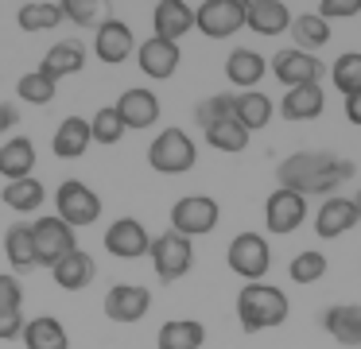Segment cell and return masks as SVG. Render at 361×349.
Segmentation results:
<instances>
[{
  "label": "cell",
  "instance_id": "obj_12",
  "mask_svg": "<svg viewBox=\"0 0 361 349\" xmlns=\"http://www.w3.org/2000/svg\"><path fill=\"white\" fill-rule=\"evenodd\" d=\"M148 248L152 237L144 229V221H136V217H117L105 229V252L117 256V260H140V256H148Z\"/></svg>",
  "mask_w": 361,
  "mask_h": 349
},
{
  "label": "cell",
  "instance_id": "obj_4",
  "mask_svg": "<svg viewBox=\"0 0 361 349\" xmlns=\"http://www.w3.org/2000/svg\"><path fill=\"white\" fill-rule=\"evenodd\" d=\"M226 264L233 276L249 279V283H264L268 268H272V248L260 233H237L226 248Z\"/></svg>",
  "mask_w": 361,
  "mask_h": 349
},
{
  "label": "cell",
  "instance_id": "obj_28",
  "mask_svg": "<svg viewBox=\"0 0 361 349\" xmlns=\"http://www.w3.org/2000/svg\"><path fill=\"white\" fill-rule=\"evenodd\" d=\"M20 338H24L27 349H71V333H66V326L59 322V318H51V314L27 318V326H24Z\"/></svg>",
  "mask_w": 361,
  "mask_h": 349
},
{
  "label": "cell",
  "instance_id": "obj_40",
  "mask_svg": "<svg viewBox=\"0 0 361 349\" xmlns=\"http://www.w3.org/2000/svg\"><path fill=\"white\" fill-rule=\"evenodd\" d=\"M97 12H102L97 0H63V20L82 23V27H90V23L97 20Z\"/></svg>",
  "mask_w": 361,
  "mask_h": 349
},
{
  "label": "cell",
  "instance_id": "obj_18",
  "mask_svg": "<svg viewBox=\"0 0 361 349\" xmlns=\"http://www.w3.org/2000/svg\"><path fill=\"white\" fill-rule=\"evenodd\" d=\"M322 330L345 349H361V307L357 302H334L322 310Z\"/></svg>",
  "mask_w": 361,
  "mask_h": 349
},
{
  "label": "cell",
  "instance_id": "obj_26",
  "mask_svg": "<svg viewBox=\"0 0 361 349\" xmlns=\"http://www.w3.org/2000/svg\"><path fill=\"white\" fill-rule=\"evenodd\" d=\"M32 171H35V144L27 136H12L0 147V175H4V183L32 178Z\"/></svg>",
  "mask_w": 361,
  "mask_h": 349
},
{
  "label": "cell",
  "instance_id": "obj_10",
  "mask_svg": "<svg viewBox=\"0 0 361 349\" xmlns=\"http://www.w3.org/2000/svg\"><path fill=\"white\" fill-rule=\"evenodd\" d=\"M268 70L280 78L283 90H295V85H319V78H322V70H326V66H322L314 54L288 47V51H276V54H272Z\"/></svg>",
  "mask_w": 361,
  "mask_h": 349
},
{
  "label": "cell",
  "instance_id": "obj_20",
  "mask_svg": "<svg viewBox=\"0 0 361 349\" xmlns=\"http://www.w3.org/2000/svg\"><path fill=\"white\" fill-rule=\"evenodd\" d=\"M152 27H156V39L175 43V39H183L195 27V8L183 4V0H159L152 8Z\"/></svg>",
  "mask_w": 361,
  "mask_h": 349
},
{
  "label": "cell",
  "instance_id": "obj_23",
  "mask_svg": "<svg viewBox=\"0 0 361 349\" xmlns=\"http://www.w3.org/2000/svg\"><path fill=\"white\" fill-rule=\"evenodd\" d=\"M90 144H94V136H90L86 116H66V121L59 124L55 140H51V152H55L59 159H82Z\"/></svg>",
  "mask_w": 361,
  "mask_h": 349
},
{
  "label": "cell",
  "instance_id": "obj_5",
  "mask_svg": "<svg viewBox=\"0 0 361 349\" xmlns=\"http://www.w3.org/2000/svg\"><path fill=\"white\" fill-rule=\"evenodd\" d=\"M152 268H156V276L164 279V283H175V279H183L190 268H195V245H190L187 237H179V233H159V237H152Z\"/></svg>",
  "mask_w": 361,
  "mask_h": 349
},
{
  "label": "cell",
  "instance_id": "obj_27",
  "mask_svg": "<svg viewBox=\"0 0 361 349\" xmlns=\"http://www.w3.org/2000/svg\"><path fill=\"white\" fill-rule=\"evenodd\" d=\"M43 74H51L59 82V78H71V74H82L86 70V47L74 43V39H63V43H55L47 54H43Z\"/></svg>",
  "mask_w": 361,
  "mask_h": 349
},
{
  "label": "cell",
  "instance_id": "obj_11",
  "mask_svg": "<svg viewBox=\"0 0 361 349\" xmlns=\"http://www.w3.org/2000/svg\"><path fill=\"white\" fill-rule=\"evenodd\" d=\"M303 221H307V198L295 194V190L276 186V190L268 194V202H264V225L276 233V237H288V233H295Z\"/></svg>",
  "mask_w": 361,
  "mask_h": 349
},
{
  "label": "cell",
  "instance_id": "obj_22",
  "mask_svg": "<svg viewBox=\"0 0 361 349\" xmlns=\"http://www.w3.org/2000/svg\"><path fill=\"white\" fill-rule=\"evenodd\" d=\"M264 74H268V59H264V54H257L252 47H237V51H229L226 78L233 85H241V90H257V82Z\"/></svg>",
  "mask_w": 361,
  "mask_h": 349
},
{
  "label": "cell",
  "instance_id": "obj_19",
  "mask_svg": "<svg viewBox=\"0 0 361 349\" xmlns=\"http://www.w3.org/2000/svg\"><path fill=\"white\" fill-rule=\"evenodd\" d=\"M245 27L257 35H283L291 27V8L280 0H245Z\"/></svg>",
  "mask_w": 361,
  "mask_h": 349
},
{
  "label": "cell",
  "instance_id": "obj_13",
  "mask_svg": "<svg viewBox=\"0 0 361 349\" xmlns=\"http://www.w3.org/2000/svg\"><path fill=\"white\" fill-rule=\"evenodd\" d=\"M152 310V291L140 283H113L105 291V314L113 322H140Z\"/></svg>",
  "mask_w": 361,
  "mask_h": 349
},
{
  "label": "cell",
  "instance_id": "obj_33",
  "mask_svg": "<svg viewBox=\"0 0 361 349\" xmlns=\"http://www.w3.org/2000/svg\"><path fill=\"white\" fill-rule=\"evenodd\" d=\"M16 20H20V27H24V31H55L59 23H63V4L32 0V4H20Z\"/></svg>",
  "mask_w": 361,
  "mask_h": 349
},
{
  "label": "cell",
  "instance_id": "obj_35",
  "mask_svg": "<svg viewBox=\"0 0 361 349\" xmlns=\"http://www.w3.org/2000/svg\"><path fill=\"white\" fill-rule=\"evenodd\" d=\"M55 90H59V82L51 74H43V70H27L16 82L20 101H32V105H51V101H55Z\"/></svg>",
  "mask_w": 361,
  "mask_h": 349
},
{
  "label": "cell",
  "instance_id": "obj_31",
  "mask_svg": "<svg viewBox=\"0 0 361 349\" xmlns=\"http://www.w3.org/2000/svg\"><path fill=\"white\" fill-rule=\"evenodd\" d=\"M4 206L16 209V214H35V209L43 206V198H47V190H43L39 178H16V183H4Z\"/></svg>",
  "mask_w": 361,
  "mask_h": 349
},
{
  "label": "cell",
  "instance_id": "obj_43",
  "mask_svg": "<svg viewBox=\"0 0 361 349\" xmlns=\"http://www.w3.org/2000/svg\"><path fill=\"white\" fill-rule=\"evenodd\" d=\"M24 326H27V318L20 314V310H12V314H0V341L20 338V333H24Z\"/></svg>",
  "mask_w": 361,
  "mask_h": 349
},
{
  "label": "cell",
  "instance_id": "obj_41",
  "mask_svg": "<svg viewBox=\"0 0 361 349\" xmlns=\"http://www.w3.org/2000/svg\"><path fill=\"white\" fill-rule=\"evenodd\" d=\"M20 307H24V287H20V279L0 271V314H12Z\"/></svg>",
  "mask_w": 361,
  "mask_h": 349
},
{
  "label": "cell",
  "instance_id": "obj_6",
  "mask_svg": "<svg viewBox=\"0 0 361 349\" xmlns=\"http://www.w3.org/2000/svg\"><path fill=\"white\" fill-rule=\"evenodd\" d=\"M218 217H221V206L210 194H187V198H179L171 206V233H179L187 240L206 237V233H214Z\"/></svg>",
  "mask_w": 361,
  "mask_h": 349
},
{
  "label": "cell",
  "instance_id": "obj_42",
  "mask_svg": "<svg viewBox=\"0 0 361 349\" xmlns=\"http://www.w3.org/2000/svg\"><path fill=\"white\" fill-rule=\"evenodd\" d=\"M361 12V0H319V16L322 20H350Z\"/></svg>",
  "mask_w": 361,
  "mask_h": 349
},
{
  "label": "cell",
  "instance_id": "obj_44",
  "mask_svg": "<svg viewBox=\"0 0 361 349\" xmlns=\"http://www.w3.org/2000/svg\"><path fill=\"white\" fill-rule=\"evenodd\" d=\"M16 121H20L16 105H8V101H0V132H8V128H16Z\"/></svg>",
  "mask_w": 361,
  "mask_h": 349
},
{
  "label": "cell",
  "instance_id": "obj_46",
  "mask_svg": "<svg viewBox=\"0 0 361 349\" xmlns=\"http://www.w3.org/2000/svg\"><path fill=\"white\" fill-rule=\"evenodd\" d=\"M353 206H357V217H361V190L353 194Z\"/></svg>",
  "mask_w": 361,
  "mask_h": 349
},
{
  "label": "cell",
  "instance_id": "obj_14",
  "mask_svg": "<svg viewBox=\"0 0 361 349\" xmlns=\"http://www.w3.org/2000/svg\"><path fill=\"white\" fill-rule=\"evenodd\" d=\"M113 109H117L121 124H125V128H133V132L152 128V124L159 121V97H156L152 90H144V85H133V90H125V93H121V101H117Z\"/></svg>",
  "mask_w": 361,
  "mask_h": 349
},
{
  "label": "cell",
  "instance_id": "obj_38",
  "mask_svg": "<svg viewBox=\"0 0 361 349\" xmlns=\"http://www.w3.org/2000/svg\"><path fill=\"white\" fill-rule=\"evenodd\" d=\"M229 116H233V93H214V97L198 101V109H195V121L202 132L221 124V121H229Z\"/></svg>",
  "mask_w": 361,
  "mask_h": 349
},
{
  "label": "cell",
  "instance_id": "obj_7",
  "mask_svg": "<svg viewBox=\"0 0 361 349\" xmlns=\"http://www.w3.org/2000/svg\"><path fill=\"white\" fill-rule=\"evenodd\" d=\"M32 240H35V268H55L63 256H71L78 248L74 240V229L63 221V217H39L32 225Z\"/></svg>",
  "mask_w": 361,
  "mask_h": 349
},
{
  "label": "cell",
  "instance_id": "obj_17",
  "mask_svg": "<svg viewBox=\"0 0 361 349\" xmlns=\"http://www.w3.org/2000/svg\"><path fill=\"white\" fill-rule=\"evenodd\" d=\"M357 221H361V217H357L353 198L330 194V198L319 206V214H314V233H319L322 240H334V237H342V233H350Z\"/></svg>",
  "mask_w": 361,
  "mask_h": 349
},
{
  "label": "cell",
  "instance_id": "obj_9",
  "mask_svg": "<svg viewBox=\"0 0 361 349\" xmlns=\"http://www.w3.org/2000/svg\"><path fill=\"white\" fill-rule=\"evenodd\" d=\"M195 27L206 39H229L245 27V0H206L195 8Z\"/></svg>",
  "mask_w": 361,
  "mask_h": 349
},
{
  "label": "cell",
  "instance_id": "obj_29",
  "mask_svg": "<svg viewBox=\"0 0 361 349\" xmlns=\"http://www.w3.org/2000/svg\"><path fill=\"white\" fill-rule=\"evenodd\" d=\"M202 341H206V326L198 318H171L156 333L159 349H202Z\"/></svg>",
  "mask_w": 361,
  "mask_h": 349
},
{
  "label": "cell",
  "instance_id": "obj_34",
  "mask_svg": "<svg viewBox=\"0 0 361 349\" xmlns=\"http://www.w3.org/2000/svg\"><path fill=\"white\" fill-rule=\"evenodd\" d=\"M330 82H334V90L342 93V97H353V93H361V51L338 54L334 66H330Z\"/></svg>",
  "mask_w": 361,
  "mask_h": 349
},
{
  "label": "cell",
  "instance_id": "obj_45",
  "mask_svg": "<svg viewBox=\"0 0 361 349\" xmlns=\"http://www.w3.org/2000/svg\"><path fill=\"white\" fill-rule=\"evenodd\" d=\"M345 121H350V124H361V93L345 97Z\"/></svg>",
  "mask_w": 361,
  "mask_h": 349
},
{
  "label": "cell",
  "instance_id": "obj_21",
  "mask_svg": "<svg viewBox=\"0 0 361 349\" xmlns=\"http://www.w3.org/2000/svg\"><path fill=\"white\" fill-rule=\"evenodd\" d=\"M51 276H55V283L63 287V291H82V287L94 283L97 276V264L90 252H82V248H74L71 256H63V260L51 268Z\"/></svg>",
  "mask_w": 361,
  "mask_h": 349
},
{
  "label": "cell",
  "instance_id": "obj_15",
  "mask_svg": "<svg viewBox=\"0 0 361 349\" xmlns=\"http://www.w3.org/2000/svg\"><path fill=\"white\" fill-rule=\"evenodd\" d=\"M179 59H183L179 43H167V39H156V35L136 47V66L148 78H156V82H167L179 70Z\"/></svg>",
  "mask_w": 361,
  "mask_h": 349
},
{
  "label": "cell",
  "instance_id": "obj_36",
  "mask_svg": "<svg viewBox=\"0 0 361 349\" xmlns=\"http://www.w3.org/2000/svg\"><path fill=\"white\" fill-rule=\"evenodd\" d=\"M206 140H210V147H218V152H226V155H237V152L249 147V132H245L233 116L214 124V128H206Z\"/></svg>",
  "mask_w": 361,
  "mask_h": 349
},
{
  "label": "cell",
  "instance_id": "obj_24",
  "mask_svg": "<svg viewBox=\"0 0 361 349\" xmlns=\"http://www.w3.org/2000/svg\"><path fill=\"white\" fill-rule=\"evenodd\" d=\"M322 109H326L322 85H295V90H288L280 101L283 121H314V116H322Z\"/></svg>",
  "mask_w": 361,
  "mask_h": 349
},
{
  "label": "cell",
  "instance_id": "obj_16",
  "mask_svg": "<svg viewBox=\"0 0 361 349\" xmlns=\"http://www.w3.org/2000/svg\"><path fill=\"white\" fill-rule=\"evenodd\" d=\"M133 47H136V35L125 20H102V27H97V35H94L97 59L109 62V66H121V62L133 54Z\"/></svg>",
  "mask_w": 361,
  "mask_h": 349
},
{
  "label": "cell",
  "instance_id": "obj_37",
  "mask_svg": "<svg viewBox=\"0 0 361 349\" xmlns=\"http://www.w3.org/2000/svg\"><path fill=\"white\" fill-rule=\"evenodd\" d=\"M288 276H291V283H319L322 276H326V256L322 252H295L291 256V264H288Z\"/></svg>",
  "mask_w": 361,
  "mask_h": 349
},
{
  "label": "cell",
  "instance_id": "obj_39",
  "mask_svg": "<svg viewBox=\"0 0 361 349\" xmlns=\"http://www.w3.org/2000/svg\"><path fill=\"white\" fill-rule=\"evenodd\" d=\"M125 132H128V128L121 124L117 109H97L94 121H90V136H94V144H117Z\"/></svg>",
  "mask_w": 361,
  "mask_h": 349
},
{
  "label": "cell",
  "instance_id": "obj_25",
  "mask_svg": "<svg viewBox=\"0 0 361 349\" xmlns=\"http://www.w3.org/2000/svg\"><path fill=\"white\" fill-rule=\"evenodd\" d=\"M233 121L241 124L249 136H252V132H260L268 121H272V97L260 93V90L237 93V97H233Z\"/></svg>",
  "mask_w": 361,
  "mask_h": 349
},
{
  "label": "cell",
  "instance_id": "obj_2",
  "mask_svg": "<svg viewBox=\"0 0 361 349\" xmlns=\"http://www.w3.org/2000/svg\"><path fill=\"white\" fill-rule=\"evenodd\" d=\"M291 314V302L280 287L272 283H249L241 287L237 295V318H241V330L245 333H260V330H272V326L288 322Z\"/></svg>",
  "mask_w": 361,
  "mask_h": 349
},
{
  "label": "cell",
  "instance_id": "obj_30",
  "mask_svg": "<svg viewBox=\"0 0 361 349\" xmlns=\"http://www.w3.org/2000/svg\"><path fill=\"white\" fill-rule=\"evenodd\" d=\"M291 39H295V51H322V47L330 43V23L322 20L319 12H303V16H291Z\"/></svg>",
  "mask_w": 361,
  "mask_h": 349
},
{
  "label": "cell",
  "instance_id": "obj_8",
  "mask_svg": "<svg viewBox=\"0 0 361 349\" xmlns=\"http://www.w3.org/2000/svg\"><path fill=\"white\" fill-rule=\"evenodd\" d=\"M55 206L71 229H78V225H94L97 217H102V194H94L82 178H66V183H59L55 190Z\"/></svg>",
  "mask_w": 361,
  "mask_h": 349
},
{
  "label": "cell",
  "instance_id": "obj_32",
  "mask_svg": "<svg viewBox=\"0 0 361 349\" xmlns=\"http://www.w3.org/2000/svg\"><path fill=\"white\" fill-rule=\"evenodd\" d=\"M4 252H8V264L16 271H32L35 268V240H32V225L20 221L4 233Z\"/></svg>",
  "mask_w": 361,
  "mask_h": 349
},
{
  "label": "cell",
  "instance_id": "obj_1",
  "mask_svg": "<svg viewBox=\"0 0 361 349\" xmlns=\"http://www.w3.org/2000/svg\"><path fill=\"white\" fill-rule=\"evenodd\" d=\"M357 163L350 159H338L330 152H295L276 167V178H280L283 190H295V194H334L345 178H353Z\"/></svg>",
  "mask_w": 361,
  "mask_h": 349
},
{
  "label": "cell",
  "instance_id": "obj_3",
  "mask_svg": "<svg viewBox=\"0 0 361 349\" xmlns=\"http://www.w3.org/2000/svg\"><path fill=\"white\" fill-rule=\"evenodd\" d=\"M148 163L159 175H183V171H190L198 163V147L183 128H164L148 144Z\"/></svg>",
  "mask_w": 361,
  "mask_h": 349
}]
</instances>
